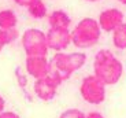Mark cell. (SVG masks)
<instances>
[{"mask_svg": "<svg viewBox=\"0 0 126 118\" xmlns=\"http://www.w3.org/2000/svg\"><path fill=\"white\" fill-rule=\"evenodd\" d=\"M93 74L106 85H115L123 74V65L110 50H100L93 59Z\"/></svg>", "mask_w": 126, "mask_h": 118, "instance_id": "1", "label": "cell"}, {"mask_svg": "<svg viewBox=\"0 0 126 118\" xmlns=\"http://www.w3.org/2000/svg\"><path fill=\"white\" fill-rule=\"evenodd\" d=\"M86 63V54L82 51L77 52H55L51 59V74H54L60 81L69 80L77 70Z\"/></svg>", "mask_w": 126, "mask_h": 118, "instance_id": "2", "label": "cell"}, {"mask_svg": "<svg viewBox=\"0 0 126 118\" xmlns=\"http://www.w3.org/2000/svg\"><path fill=\"white\" fill-rule=\"evenodd\" d=\"M101 32L97 19L82 18L71 32V44L79 50L92 48L99 43Z\"/></svg>", "mask_w": 126, "mask_h": 118, "instance_id": "3", "label": "cell"}, {"mask_svg": "<svg viewBox=\"0 0 126 118\" xmlns=\"http://www.w3.org/2000/svg\"><path fill=\"white\" fill-rule=\"evenodd\" d=\"M21 43L26 56H47L48 55L49 48L47 43V34L40 29H26L22 33Z\"/></svg>", "mask_w": 126, "mask_h": 118, "instance_id": "4", "label": "cell"}, {"mask_svg": "<svg viewBox=\"0 0 126 118\" xmlns=\"http://www.w3.org/2000/svg\"><path fill=\"white\" fill-rule=\"evenodd\" d=\"M106 88L107 85L94 74L84 77L79 85L81 98L89 104H101L106 100Z\"/></svg>", "mask_w": 126, "mask_h": 118, "instance_id": "5", "label": "cell"}, {"mask_svg": "<svg viewBox=\"0 0 126 118\" xmlns=\"http://www.w3.org/2000/svg\"><path fill=\"white\" fill-rule=\"evenodd\" d=\"M62 85V81L54 74H48V76L38 78L33 84V91L34 95L37 96L43 102H49L56 96L59 86Z\"/></svg>", "mask_w": 126, "mask_h": 118, "instance_id": "6", "label": "cell"}, {"mask_svg": "<svg viewBox=\"0 0 126 118\" xmlns=\"http://www.w3.org/2000/svg\"><path fill=\"white\" fill-rule=\"evenodd\" d=\"M48 48L55 52L64 51L71 44V32L63 28H49L47 33Z\"/></svg>", "mask_w": 126, "mask_h": 118, "instance_id": "7", "label": "cell"}, {"mask_svg": "<svg viewBox=\"0 0 126 118\" xmlns=\"http://www.w3.org/2000/svg\"><path fill=\"white\" fill-rule=\"evenodd\" d=\"M25 69L30 77L38 80L49 74L51 61H48L47 56H26Z\"/></svg>", "mask_w": 126, "mask_h": 118, "instance_id": "8", "label": "cell"}, {"mask_svg": "<svg viewBox=\"0 0 126 118\" xmlns=\"http://www.w3.org/2000/svg\"><path fill=\"white\" fill-rule=\"evenodd\" d=\"M97 22L103 32L112 33L118 26L123 23V13L118 8H107L99 14Z\"/></svg>", "mask_w": 126, "mask_h": 118, "instance_id": "9", "label": "cell"}, {"mask_svg": "<svg viewBox=\"0 0 126 118\" xmlns=\"http://www.w3.org/2000/svg\"><path fill=\"white\" fill-rule=\"evenodd\" d=\"M48 23L49 28H63V29H69L71 25V18L70 15L63 11V10H55L48 15Z\"/></svg>", "mask_w": 126, "mask_h": 118, "instance_id": "10", "label": "cell"}, {"mask_svg": "<svg viewBox=\"0 0 126 118\" xmlns=\"http://www.w3.org/2000/svg\"><path fill=\"white\" fill-rule=\"evenodd\" d=\"M28 13L33 19H43L47 17L48 11H47V6L43 0H32L28 4Z\"/></svg>", "mask_w": 126, "mask_h": 118, "instance_id": "11", "label": "cell"}, {"mask_svg": "<svg viewBox=\"0 0 126 118\" xmlns=\"http://www.w3.org/2000/svg\"><path fill=\"white\" fill-rule=\"evenodd\" d=\"M18 25V17L13 10L6 8L0 11V29H13Z\"/></svg>", "mask_w": 126, "mask_h": 118, "instance_id": "12", "label": "cell"}, {"mask_svg": "<svg viewBox=\"0 0 126 118\" xmlns=\"http://www.w3.org/2000/svg\"><path fill=\"white\" fill-rule=\"evenodd\" d=\"M112 44L117 50H126V22L119 25L112 32Z\"/></svg>", "mask_w": 126, "mask_h": 118, "instance_id": "13", "label": "cell"}, {"mask_svg": "<svg viewBox=\"0 0 126 118\" xmlns=\"http://www.w3.org/2000/svg\"><path fill=\"white\" fill-rule=\"evenodd\" d=\"M19 37V30L16 28L13 29H0V43L6 47V45L14 43Z\"/></svg>", "mask_w": 126, "mask_h": 118, "instance_id": "14", "label": "cell"}, {"mask_svg": "<svg viewBox=\"0 0 126 118\" xmlns=\"http://www.w3.org/2000/svg\"><path fill=\"white\" fill-rule=\"evenodd\" d=\"M59 118H85V113L79 109H67L60 113Z\"/></svg>", "mask_w": 126, "mask_h": 118, "instance_id": "15", "label": "cell"}, {"mask_svg": "<svg viewBox=\"0 0 126 118\" xmlns=\"http://www.w3.org/2000/svg\"><path fill=\"white\" fill-rule=\"evenodd\" d=\"M0 118H21V117L14 111H3L0 113Z\"/></svg>", "mask_w": 126, "mask_h": 118, "instance_id": "16", "label": "cell"}, {"mask_svg": "<svg viewBox=\"0 0 126 118\" xmlns=\"http://www.w3.org/2000/svg\"><path fill=\"white\" fill-rule=\"evenodd\" d=\"M85 118H104L103 114L99 111H91L88 114H85Z\"/></svg>", "mask_w": 126, "mask_h": 118, "instance_id": "17", "label": "cell"}, {"mask_svg": "<svg viewBox=\"0 0 126 118\" xmlns=\"http://www.w3.org/2000/svg\"><path fill=\"white\" fill-rule=\"evenodd\" d=\"M15 4H18V6H21V7H28V4L30 3L32 0H13Z\"/></svg>", "mask_w": 126, "mask_h": 118, "instance_id": "18", "label": "cell"}, {"mask_svg": "<svg viewBox=\"0 0 126 118\" xmlns=\"http://www.w3.org/2000/svg\"><path fill=\"white\" fill-rule=\"evenodd\" d=\"M4 107H6V100H4L3 96L0 95V113L4 111Z\"/></svg>", "mask_w": 126, "mask_h": 118, "instance_id": "19", "label": "cell"}, {"mask_svg": "<svg viewBox=\"0 0 126 118\" xmlns=\"http://www.w3.org/2000/svg\"><path fill=\"white\" fill-rule=\"evenodd\" d=\"M118 1H119V3H121V4H123V6H125V7H126V0H118Z\"/></svg>", "mask_w": 126, "mask_h": 118, "instance_id": "20", "label": "cell"}, {"mask_svg": "<svg viewBox=\"0 0 126 118\" xmlns=\"http://www.w3.org/2000/svg\"><path fill=\"white\" fill-rule=\"evenodd\" d=\"M85 1H89V3H96V1H100V0H85Z\"/></svg>", "mask_w": 126, "mask_h": 118, "instance_id": "21", "label": "cell"}, {"mask_svg": "<svg viewBox=\"0 0 126 118\" xmlns=\"http://www.w3.org/2000/svg\"><path fill=\"white\" fill-rule=\"evenodd\" d=\"M3 48H4V45L1 44V43H0V51H1V50H3Z\"/></svg>", "mask_w": 126, "mask_h": 118, "instance_id": "22", "label": "cell"}]
</instances>
